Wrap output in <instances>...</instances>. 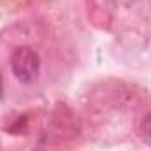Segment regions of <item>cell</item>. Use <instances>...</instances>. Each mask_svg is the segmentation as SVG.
Instances as JSON below:
<instances>
[{
    "label": "cell",
    "instance_id": "cell-1",
    "mask_svg": "<svg viewBox=\"0 0 151 151\" xmlns=\"http://www.w3.org/2000/svg\"><path fill=\"white\" fill-rule=\"evenodd\" d=\"M11 69L19 83L30 84L40 74V56L30 46H19L11 55Z\"/></svg>",
    "mask_w": 151,
    "mask_h": 151
},
{
    "label": "cell",
    "instance_id": "cell-2",
    "mask_svg": "<svg viewBox=\"0 0 151 151\" xmlns=\"http://www.w3.org/2000/svg\"><path fill=\"white\" fill-rule=\"evenodd\" d=\"M139 135L142 137L144 142L151 146V113H148L139 123Z\"/></svg>",
    "mask_w": 151,
    "mask_h": 151
}]
</instances>
